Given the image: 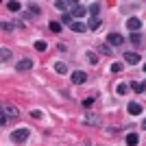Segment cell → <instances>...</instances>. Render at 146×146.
I'll list each match as a JSON object with an SVG mask.
<instances>
[{
    "mask_svg": "<svg viewBox=\"0 0 146 146\" xmlns=\"http://www.w3.org/2000/svg\"><path fill=\"white\" fill-rule=\"evenodd\" d=\"M20 113H18V107H13V105H5L2 107V127H7V120H15Z\"/></svg>",
    "mask_w": 146,
    "mask_h": 146,
    "instance_id": "obj_1",
    "label": "cell"
},
{
    "mask_svg": "<svg viewBox=\"0 0 146 146\" xmlns=\"http://www.w3.org/2000/svg\"><path fill=\"white\" fill-rule=\"evenodd\" d=\"M31 131L29 129H15V131H11V142H15V144H22V142L29 140Z\"/></svg>",
    "mask_w": 146,
    "mask_h": 146,
    "instance_id": "obj_2",
    "label": "cell"
},
{
    "mask_svg": "<svg viewBox=\"0 0 146 146\" xmlns=\"http://www.w3.org/2000/svg\"><path fill=\"white\" fill-rule=\"evenodd\" d=\"M107 44H109L111 48H118V46L124 44V37H122L120 33H116V31H111L109 35H107Z\"/></svg>",
    "mask_w": 146,
    "mask_h": 146,
    "instance_id": "obj_3",
    "label": "cell"
},
{
    "mask_svg": "<svg viewBox=\"0 0 146 146\" xmlns=\"http://www.w3.org/2000/svg\"><path fill=\"white\" fill-rule=\"evenodd\" d=\"M31 68H33V59H29V57H24V59H20L18 63H15V70H18V72H29Z\"/></svg>",
    "mask_w": 146,
    "mask_h": 146,
    "instance_id": "obj_4",
    "label": "cell"
},
{
    "mask_svg": "<svg viewBox=\"0 0 146 146\" xmlns=\"http://www.w3.org/2000/svg\"><path fill=\"white\" fill-rule=\"evenodd\" d=\"M127 29H129V33H140L142 20H140V18H129V20H127Z\"/></svg>",
    "mask_w": 146,
    "mask_h": 146,
    "instance_id": "obj_5",
    "label": "cell"
},
{
    "mask_svg": "<svg viewBox=\"0 0 146 146\" xmlns=\"http://www.w3.org/2000/svg\"><path fill=\"white\" fill-rule=\"evenodd\" d=\"M55 7L59 9V11H66L68 13V11H72L74 7H76V2H72V0H57Z\"/></svg>",
    "mask_w": 146,
    "mask_h": 146,
    "instance_id": "obj_6",
    "label": "cell"
},
{
    "mask_svg": "<svg viewBox=\"0 0 146 146\" xmlns=\"http://www.w3.org/2000/svg\"><path fill=\"white\" fill-rule=\"evenodd\" d=\"M87 81V74L83 72V70H76V72H72V83L74 85H83Z\"/></svg>",
    "mask_w": 146,
    "mask_h": 146,
    "instance_id": "obj_7",
    "label": "cell"
},
{
    "mask_svg": "<svg viewBox=\"0 0 146 146\" xmlns=\"http://www.w3.org/2000/svg\"><path fill=\"white\" fill-rule=\"evenodd\" d=\"M87 11H90V9H87V7H83V5H81V2H76V7H74V9H72V15H74V18H83V15H85V13Z\"/></svg>",
    "mask_w": 146,
    "mask_h": 146,
    "instance_id": "obj_8",
    "label": "cell"
},
{
    "mask_svg": "<svg viewBox=\"0 0 146 146\" xmlns=\"http://www.w3.org/2000/svg\"><path fill=\"white\" fill-rule=\"evenodd\" d=\"M124 61H127L129 66H137L140 63V55L137 52H124Z\"/></svg>",
    "mask_w": 146,
    "mask_h": 146,
    "instance_id": "obj_9",
    "label": "cell"
},
{
    "mask_svg": "<svg viewBox=\"0 0 146 146\" xmlns=\"http://www.w3.org/2000/svg\"><path fill=\"white\" fill-rule=\"evenodd\" d=\"M83 122L90 124V127H96L98 122H100V118H98L96 113H85V116H83Z\"/></svg>",
    "mask_w": 146,
    "mask_h": 146,
    "instance_id": "obj_10",
    "label": "cell"
},
{
    "mask_svg": "<svg viewBox=\"0 0 146 146\" xmlns=\"http://www.w3.org/2000/svg\"><path fill=\"white\" fill-rule=\"evenodd\" d=\"M127 111L131 113V116H137V113H142V105L140 103H129Z\"/></svg>",
    "mask_w": 146,
    "mask_h": 146,
    "instance_id": "obj_11",
    "label": "cell"
},
{
    "mask_svg": "<svg viewBox=\"0 0 146 146\" xmlns=\"http://www.w3.org/2000/svg\"><path fill=\"white\" fill-rule=\"evenodd\" d=\"M70 29H72L74 33H85V31H87V24H83L81 20H74V24L70 26Z\"/></svg>",
    "mask_w": 146,
    "mask_h": 146,
    "instance_id": "obj_12",
    "label": "cell"
},
{
    "mask_svg": "<svg viewBox=\"0 0 146 146\" xmlns=\"http://www.w3.org/2000/svg\"><path fill=\"white\" fill-rule=\"evenodd\" d=\"M85 59H87V63H92V66H96V63H98V55L94 52V50H87Z\"/></svg>",
    "mask_w": 146,
    "mask_h": 146,
    "instance_id": "obj_13",
    "label": "cell"
},
{
    "mask_svg": "<svg viewBox=\"0 0 146 146\" xmlns=\"http://www.w3.org/2000/svg\"><path fill=\"white\" fill-rule=\"evenodd\" d=\"M100 26H103L100 20H98V18H92V22L87 24V29H90V31H100Z\"/></svg>",
    "mask_w": 146,
    "mask_h": 146,
    "instance_id": "obj_14",
    "label": "cell"
},
{
    "mask_svg": "<svg viewBox=\"0 0 146 146\" xmlns=\"http://www.w3.org/2000/svg\"><path fill=\"white\" fill-rule=\"evenodd\" d=\"M48 29L52 31V33H61L63 26H61V22H57V20H50V22H48Z\"/></svg>",
    "mask_w": 146,
    "mask_h": 146,
    "instance_id": "obj_15",
    "label": "cell"
},
{
    "mask_svg": "<svg viewBox=\"0 0 146 146\" xmlns=\"http://www.w3.org/2000/svg\"><path fill=\"white\" fill-rule=\"evenodd\" d=\"M7 9H9V11H13V13H18L20 9H22V5H20L18 0H11V2H7Z\"/></svg>",
    "mask_w": 146,
    "mask_h": 146,
    "instance_id": "obj_16",
    "label": "cell"
},
{
    "mask_svg": "<svg viewBox=\"0 0 146 146\" xmlns=\"http://www.w3.org/2000/svg\"><path fill=\"white\" fill-rule=\"evenodd\" d=\"M0 61H2V63L11 61V50H9V48H2V50H0Z\"/></svg>",
    "mask_w": 146,
    "mask_h": 146,
    "instance_id": "obj_17",
    "label": "cell"
},
{
    "mask_svg": "<svg viewBox=\"0 0 146 146\" xmlns=\"http://www.w3.org/2000/svg\"><path fill=\"white\" fill-rule=\"evenodd\" d=\"M137 142H140L137 133H129V135H127V144H129V146H137Z\"/></svg>",
    "mask_w": 146,
    "mask_h": 146,
    "instance_id": "obj_18",
    "label": "cell"
},
{
    "mask_svg": "<svg viewBox=\"0 0 146 146\" xmlns=\"http://www.w3.org/2000/svg\"><path fill=\"white\" fill-rule=\"evenodd\" d=\"M55 72L57 74H66L68 72V66L63 63V61H59V63H55Z\"/></svg>",
    "mask_w": 146,
    "mask_h": 146,
    "instance_id": "obj_19",
    "label": "cell"
},
{
    "mask_svg": "<svg viewBox=\"0 0 146 146\" xmlns=\"http://www.w3.org/2000/svg\"><path fill=\"white\" fill-rule=\"evenodd\" d=\"M61 22L72 26V24H74V15H72V13H63V15H61Z\"/></svg>",
    "mask_w": 146,
    "mask_h": 146,
    "instance_id": "obj_20",
    "label": "cell"
},
{
    "mask_svg": "<svg viewBox=\"0 0 146 146\" xmlns=\"http://www.w3.org/2000/svg\"><path fill=\"white\" fill-rule=\"evenodd\" d=\"M48 48V42H44V39H37L35 42V50H39V52H44V50Z\"/></svg>",
    "mask_w": 146,
    "mask_h": 146,
    "instance_id": "obj_21",
    "label": "cell"
},
{
    "mask_svg": "<svg viewBox=\"0 0 146 146\" xmlns=\"http://www.w3.org/2000/svg\"><path fill=\"white\" fill-rule=\"evenodd\" d=\"M90 13L96 18L98 13H100V2H94V5H90Z\"/></svg>",
    "mask_w": 146,
    "mask_h": 146,
    "instance_id": "obj_22",
    "label": "cell"
},
{
    "mask_svg": "<svg viewBox=\"0 0 146 146\" xmlns=\"http://www.w3.org/2000/svg\"><path fill=\"white\" fill-rule=\"evenodd\" d=\"M98 50H100L103 55H111V46H109V44H100V46H98Z\"/></svg>",
    "mask_w": 146,
    "mask_h": 146,
    "instance_id": "obj_23",
    "label": "cell"
},
{
    "mask_svg": "<svg viewBox=\"0 0 146 146\" xmlns=\"http://www.w3.org/2000/svg\"><path fill=\"white\" fill-rule=\"evenodd\" d=\"M0 26H2V31H5V33H11V31H13V26H15V24H13V22H2Z\"/></svg>",
    "mask_w": 146,
    "mask_h": 146,
    "instance_id": "obj_24",
    "label": "cell"
},
{
    "mask_svg": "<svg viewBox=\"0 0 146 146\" xmlns=\"http://www.w3.org/2000/svg\"><path fill=\"white\" fill-rule=\"evenodd\" d=\"M94 103H96V96H87L85 100H83V107H92Z\"/></svg>",
    "mask_w": 146,
    "mask_h": 146,
    "instance_id": "obj_25",
    "label": "cell"
},
{
    "mask_svg": "<svg viewBox=\"0 0 146 146\" xmlns=\"http://www.w3.org/2000/svg\"><path fill=\"white\" fill-rule=\"evenodd\" d=\"M131 44H142V35L140 33H131Z\"/></svg>",
    "mask_w": 146,
    "mask_h": 146,
    "instance_id": "obj_26",
    "label": "cell"
},
{
    "mask_svg": "<svg viewBox=\"0 0 146 146\" xmlns=\"http://www.w3.org/2000/svg\"><path fill=\"white\" fill-rule=\"evenodd\" d=\"M122 68H124L122 63H111V72H113V74H118V72H122Z\"/></svg>",
    "mask_w": 146,
    "mask_h": 146,
    "instance_id": "obj_27",
    "label": "cell"
},
{
    "mask_svg": "<svg viewBox=\"0 0 146 146\" xmlns=\"http://www.w3.org/2000/svg\"><path fill=\"white\" fill-rule=\"evenodd\" d=\"M116 92H118V94H127V92H129V85H124V83H120Z\"/></svg>",
    "mask_w": 146,
    "mask_h": 146,
    "instance_id": "obj_28",
    "label": "cell"
},
{
    "mask_svg": "<svg viewBox=\"0 0 146 146\" xmlns=\"http://www.w3.org/2000/svg\"><path fill=\"white\" fill-rule=\"evenodd\" d=\"M29 11L33 13V15H39V7L37 5H29Z\"/></svg>",
    "mask_w": 146,
    "mask_h": 146,
    "instance_id": "obj_29",
    "label": "cell"
},
{
    "mask_svg": "<svg viewBox=\"0 0 146 146\" xmlns=\"http://www.w3.org/2000/svg\"><path fill=\"white\" fill-rule=\"evenodd\" d=\"M131 90H133V92H137V94H140V92H144V90H142V85H140V83H135V81L131 83Z\"/></svg>",
    "mask_w": 146,
    "mask_h": 146,
    "instance_id": "obj_30",
    "label": "cell"
},
{
    "mask_svg": "<svg viewBox=\"0 0 146 146\" xmlns=\"http://www.w3.org/2000/svg\"><path fill=\"white\" fill-rule=\"evenodd\" d=\"M31 116H33V118H42V111H39V109H33V111H31Z\"/></svg>",
    "mask_w": 146,
    "mask_h": 146,
    "instance_id": "obj_31",
    "label": "cell"
},
{
    "mask_svg": "<svg viewBox=\"0 0 146 146\" xmlns=\"http://www.w3.org/2000/svg\"><path fill=\"white\" fill-rule=\"evenodd\" d=\"M142 90H144V92H146V81H144V83H142Z\"/></svg>",
    "mask_w": 146,
    "mask_h": 146,
    "instance_id": "obj_32",
    "label": "cell"
},
{
    "mask_svg": "<svg viewBox=\"0 0 146 146\" xmlns=\"http://www.w3.org/2000/svg\"><path fill=\"white\" fill-rule=\"evenodd\" d=\"M142 127H144V129H146V120H144V122H142Z\"/></svg>",
    "mask_w": 146,
    "mask_h": 146,
    "instance_id": "obj_33",
    "label": "cell"
},
{
    "mask_svg": "<svg viewBox=\"0 0 146 146\" xmlns=\"http://www.w3.org/2000/svg\"><path fill=\"white\" fill-rule=\"evenodd\" d=\"M142 70H144V72H146V63H144V68H142Z\"/></svg>",
    "mask_w": 146,
    "mask_h": 146,
    "instance_id": "obj_34",
    "label": "cell"
}]
</instances>
